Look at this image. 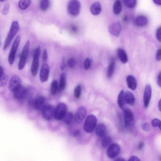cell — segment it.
I'll use <instances>...</instances> for the list:
<instances>
[{
    "label": "cell",
    "instance_id": "obj_29",
    "mask_svg": "<svg viewBox=\"0 0 161 161\" xmlns=\"http://www.w3.org/2000/svg\"><path fill=\"white\" fill-rule=\"evenodd\" d=\"M32 1L30 0L19 1L18 5L19 8L22 10H26L31 5Z\"/></svg>",
    "mask_w": 161,
    "mask_h": 161
},
{
    "label": "cell",
    "instance_id": "obj_53",
    "mask_svg": "<svg viewBox=\"0 0 161 161\" xmlns=\"http://www.w3.org/2000/svg\"><path fill=\"white\" fill-rule=\"evenodd\" d=\"M161 100H160L158 103V108L160 112L161 110Z\"/></svg>",
    "mask_w": 161,
    "mask_h": 161
},
{
    "label": "cell",
    "instance_id": "obj_47",
    "mask_svg": "<svg viewBox=\"0 0 161 161\" xmlns=\"http://www.w3.org/2000/svg\"><path fill=\"white\" fill-rule=\"evenodd\" d=\"M123 21L125 22H127L129 20V17L127 15L124 16L122 18Z\"/></svg>",
    "mask_w": 161,
    "mask_h": 161
},
{
    "label": "cell",
    "instance_id": "obj_44",
    "mask_svg": "<svg viewBox=\"0 0 161 161\" xmlns=\"http://www.w3.org/2000/svg\"><path fill=\"white\" fill-rule=\"evenodd\" d=\"M161 72H160L158 74L157 80V84L160 87L161 86Z\"/></svg>",
    "mask_w": 161,
    "mask_h": 161
},
{
    "label": "cell",
    "instance_id": "obj_25",
    "mask_svg": "<svg viewBox=\"0 0 161 161\" xmlns=\"http://www.w3.org/2000/svg\"><path fill=\"white\" fill-rule=\"evenodd\" d=\"M67 83V76L66 74L63 73L61 74L59 87V92H62L65 89Z\"/></svg>",
    "mask_w": 161,
    "mask_h": 161
},
{
    "label": "cell",
    "instance_id": "obj_42",
    "mask_svg": "<svg viewBox=\"0 0 161 161\" xmlns=\"http://www.w3.org/2000/svg\"><path fill=\"white\" fill-rule=\"evenodd\" d=\"M48 58V55L46 49H44L43 54V59L44 62H46L47 61Z\"/></svg>",
    "mask_w": 161,
    "mask_h": 161
},
{
    "label": "cell",
    "instance_id": "obj_3",
    "mask_svg": "<svg viewBox=\"0 0 161 161\" xmlns=\"http://www.w3.org/2000/svg\"><path fill=\"white\" fill-rule=\"evenodd\" d=\"M40 52V47L39 46L34 52L33 62L31 67L32 75L35 76L38 73L39 66V58Z\"/></svg>",
    "mask_w": 161,
    "mask_h": 161
},
{
    "label": "cell",
    "instance_id": "obj_48",
    "mask_svg": "<svg viewBox=\"0 0 161 161\" xmlns=\"http://www.w3.org/2000/svg\"><path fill=\"white\" fill-rule=\"evenodd\" d=\"M144 146V143L141 142H140L138 146V148L139 150H141L143 148Z\"/></svg>",
    "mask_w": 161,
    "mask_h": 161
},
{
    "label": "cell",
    "instance_id": "obj_24",
    "mask_svg": "<svg viewBox=\"0 0 161 161\" xmlns=\"http://www.w3.org/2000/svg\"><path fill=\"white\" fill-rule=\"evenodd\" d=\"M115 67V62L114 59L110 63L107 71V76L109 79L112 78L113 75Z\"/></svg>",
    "mask_w": 161,
    "mask_h": 161
},
{
    "label": "cell",
    "instance_id": "obj_40",
    "mask_svg": "<svg viewBox=\"0 0 161 161\" xmlns=\"http://www.w3.org/2000/svg\"><path fill=\"white\" fill-rule=\"evenodd\" d=\"M142 128L144 131L146 132L149 131L150 130V126L147 122H145L143 124Z\"/></svg>",
    "mask_w": 161,
    "mask_h": 161
},
{
    "label": "cell",
    "instance_id": "obj_13",
    "mask_svg": "<svg viewBox=\"0 0 161 161\" xmlns=\"http://www.w3.org/2000/svg\"><path fill=\"white\" fill-rule=\"evenodd\" d=\"M86 114V108L83 106L79 107L74 117L75 122L77 124H80L83 120Z\"/></svg>",
    "mask_w": 161,
    "mask_h": 161
},
{
    "label": "cell",
    "instance_id": "obj_18",
    "mask_svg": "<svg viewBox=\"0 0 161 161\" xmlns=\"http://www.w3.org/2000/svg\"><path fill=\"white\" fill-rule=\"evenodd\" d=\"M95 129V133L98 137L102 138L106 135V127L103 124H99Z\"/></svg>",
    "mask_w": 161,
    "mask_h": 161
},
{
    "label": "cell",
    "instance_id": "obj_4",
    "mask_svg": "<svg viewBox=\"0 0 161 161\" xmlns=\"http://www.w3.org/2000/svg\"><path fill=\"white\" fill-rule=\"evenodd\" d=\"M30 46V42L27 41L24 45L22 52L18 64L19 70H22L25 67L29 55Z\"/></svg>",
    "mask_w": 161,
    "mask_h": 161
},
{
    "label": "cell",
    "instance_id": "obj_34",
    "mask_svg": "<svg viewBox=\"0 0 161 161\" xmlns=\"http://www.w3.org/2000/svg\"><path fill=\"white\" fill-rule=\"evenodd\" d=\"M58 90V82L57 80H54L52 83L51 91L52 95H55L57 93Z\"/></svg>",
    "mask_w": 161,
    "mask_h": 161
},
{
    "label": "cell",
    "instance_id": "obj_39",
    "mask_svg": "<svg viewBox=\"0 0 161 161\" xmlns=\"http://www.w3.org/2000/svg\"><path fill=\"white\" fill-rule=\"evenodd\" d=\"M76 64V61L73 58H71L69 60L68 65L69 67L71 68H73L75 67Z\"/></svg>",
    "mask_w": 161,
    "mask_h": 161
},
{
    "label": "cell",
    "instance_id": "obj_36",
    "mask_svg": "<svg viewBox=\"0 0 161 161\" xmlns=\"http://www.w3.org/2000/svg\"><path fill=\"white\" fill-rule=\"evenodd\" d=\"M92 61L89 58H86L85 60L84 63V67L86 70L89 69L91 64Z\"/></svg>",
    "mask_w": 161,
    "mask_h": 161
},
{
    "label": "cell",
    "instance_id": "obj_30",
    "mask_svg": "<svg viewBox=\"0 0 161 161\" xmlns=\"http://www.w3.org/2000/svg\"><path fill=\"white\" fill-rule=\"evenodd\" d=\"M73 115L71 112L66 113L63 118V121L66 125H70L71 124L73 119Z\"/></svg>",
    "mask_w": 161,
    "mask_h": 161
},
{
    "label": "cell",
    "instance_id": "obj_8",
    "mask_svg": "<svg viewBox=\"0 0 161 161\" xmlns=\"http://www.w3.org/2000/svg\"><path fill=\"white\" fill-rule=\"evenodd\" d=\"M124 115L125 127L130 128L133 126L134 124L135 120L132 111L128 109H124Z\"/></svg>",
    "mask_w": 161,
    "mask_h": 161
},
{
    "label": "cell",
    "instance_id": "obj_46",
    "mask_svg": "<svg viewBox=\"0 0 161 161\" xmlns=\"http://www.w3.org/2000/svg\"><path fill=\"white\" fill-rule=\"evenodd\" d=\"M65 67V58L64 57L63 59L62 63L61 66V70H63Z\"/></svg>",
    "mask_w": 161,
    "mask_h": 161
},
{
    "label": "cell",
    "instance_id": "obj_10",
    "mask_svg": "<svg viewBox=\"0 0 161 161\" xmlns=\"http://www.w3.org/2000/svg\"><path fill=\"white\" fill-rule=\"evenodd\" d=\"M22 81L17 75H15L12 77L9 84V89L12 92H14L21 85Z\"/></svg>",
    "mask_w": 161,
    "mask_h": 161
},
{
    "label": "cell",
    "instance_id": "obj_19",
    "mask_svg": "<svg viewBox=\"0 0 161 161\" xmlns=\"http://www.w3.org/2000/svg\"><path fill=\"white\" fill-rule=\"evenodd\" d=\"M125 102L130 105H133L135 102V98L133 94L130 91H127L124 93Z\"/></svg>",
    "mask_w": 161,
    "mask_h": 161
},
{
    "label": "cell",
    "instance_id": "obj_38",
    "mask_svg": "<svg viewBox=\"0 0 161 161\" xmlns=\"http://www.w3.org/2000/svg\"><path fill=\"white\" fill-rule=\"evenodd\" d=\"M10 9V5L9 4H6L2 9V13L4 15H6L8 14Z\"/></svg>",
    "mask_w": 161,
    "mask_h": 161
},
{
    "label": "cell",
    "instance_id": "obj_52",
    "mask_svg": "<svg viewBox=\"0 0 161 161\" xmlns=\"http://www.w3.org/2000/svg\"><path fill=\"white\" fill-rule=\"evenodd\" d=\"M115 161H126L124 159L121 158H119L115 160Z\"/></svg>",
    "mask_w": 161,
    "mask_h": 161
},
{
    "label": "cell",
    "instance_id": "obj_20",
    "mask_svg": "<svg viewBox=\"0 0 161 161\" xmlns=\"http://www.w3.org/2000/svg\"><path fill=\"white\" fill-rule=\"evenodd\" d=\"M118 57L123 64H126L128 62V58L127 54L124 49L121 48H119L117 51Z\"/></svg>",
    "mask_w": 161,
    "mask_h": 161
},
{
    "label": "cell",
    "instance_id": "obj_37",
    "mask_svg": "<svg viewBox=\"0 0 161 161\" xmlns=\"http://www.w3.org/2000/svg\"><path fill=\"white\" fill-rule=\"evenodd\" d=\"M152 125L153 127H158L161 130V121L157 118H155L151 122Z\"/></svg>",
    "mask_w": 161,
    "mask_h": 161
},
{
    "label": "cell",
    "instance_id": "obj_23",
    "mask_svg": "<svg viewBox=\"0 0 161 161\" xmlns=\"http://www.w3.org/2000/svg\"><path fill=\"white\" fill-rule=\"evenodd\" d=\"M45 100V98L43 96H40L37 98L34 103V109L36 110L40 109L44 104Z\"/></svg>",
    "mask_w": 161,
    "mask_h": 161
},
{
    "label": "cell",
    "instance_id": "obj_28",
    "mask_svg": "<svg viewBox=\"0 0 161 161\" xmlns=\"http://www.w3.org/2000/svg\"><path fill=\"white\" fill-rule=\"evenodd\" d=\"M112 141V138L110 136L105 135L102 138L101 142L102 146L103 148H106L110 145Z\"/></svg>",
    "mask_w": 161,
    "mask_h": 161
},
{
    "label": "cell",
    "instance_id": "obj_14",
    "mask_svg": "<svg viewBox=\"0 0 161 161\" xmlns=\"http://www.w3.org/2000/svg\"><path fill=\"white\" fill-rule=\"evenodd\" d=\"M121 25L119 22H115L111 24L109 28L110 33L116 36H118L121 31Z\"/></svg>",
    "mask_w": 161,
    "mask_h": 161
},
{
    "label": "cell",
    "instance_id": "obj_26",
    "mask_svg": "<svg viewBox=\"0 0 161 161\" xmlns=\"http://www.w3.org/2000/svg\"><path fill=\"white\" fill-rule=\"evenodd\" d=\"M117 103L121 109H125L124 91L123 90H121L118 94L117 98Z\"/></svg>",
    "mask_w": 161,
    "mask_h": 161
},
{
    "label": "cell",
    "instance_id": "obj_33",
    "mask_svg": "<svg viewBox=\"0 0 161 161\" xmlns=\"http://www.w3.org/2000/svg\"><path fill=\"white\" fill-rule=\"evenodd\" d=\"M123 2L127 7L131 9L134 8L137 3V1L135 0H125Z\"/></svg>",
    "mask_w": 161,
    "mask_h": 161
},
{
    "label": "cell",
    "instance_id": "obj_11",
    "mask_svg": "<svg viewBox=\"0 0 161 161\" xmlns=\"http://www.w3.org/2000/svg\"><path fill=\"white\" fill-rule=\"evenodd\" d=\"M55 111L54 107L53 106L51 105H46L43 110V117L46 120H51L54 115Z\"/></svg>",
    "mask_w": 161,
    "mask_h": 161
},
{
    "label": "cell",
    "instance_id": "obj_31",
    "mask_svg": "<svg viewBox=\"0 0 161 161\" xmlns=\"http://www.w3.org/2000/svg\"><path fill=\"white\" fill-rule=\"evenodd\" d=\"M40 8L42 10L46 11L50 6V2L48 0H42L40 1Z\"/></svg>",
    "mask_w": 161,
    "mask_h": 161
},
{
    "label": "cell",
    "instance_id": "obj_22",
    "mask_svg": "<svg viewBox=\"0 0 161 161\" xmlns=\"http://www.w3.org/2000/svg\"><path fill=\"white\" fill-rule=\"evenodd\" d=\"M128 87L132 90H135L137 88V82L135 77L132 75L128 76L127 78Z\"/></svg>",
    "mask_w": 161,
    "mask_h": 161
},
{
    "label": "cell",
    "instance_id": "obj_50",
    "mask_svg": "<svg viewBox=\"0 0 161 161\" xmlns=\"http://www.w3.org/2000/svg\"><path fill=\"white\" fill-rule=\"evenodd\" d=\"M153 2L158 5H161V1L160 0H155V1H154Z\"/></svg>",
    "mask_w": 161,
    "mask_h": 161
},
{
    "label": "cell",
    "instance_id": "obj_43",
    "mask_svg": "<svg viewBox=\"0 0 161 161\" xmlns=\"http://www.w3.org/2000/svg\"><path fill=\"white\" fill-rule=\"evenodd\" d=\"M161 49H159L157 51L156 54V58L157 60L160 61L161 59Z\"/></svg>",
    "mask_w": 161,
    "mask_h": 161
},
{
    "label": "cell",
    "instance_id": "obj_27",
    "mask_svg": "<svg viewBox=\"0 0 161 161\" xmlns=\"http://www.w3.org/2000/svg\"><path fill=\"white\" fill-rule=\"evenodd\" d=\"M122 5L121 1L118 0L114 2L113 7L114 13L116 15L119 14L121 12Z\"/></svg>",
    "mask_w": 161,
    "mask_h": 161
},
{
    "label": "cell",
    "instance_id": "obj_41",
    "mask_svg": "<svg viewBox=\"0 0 161 161\" xmlns=\"http://www.w3.org/2000/svg\"><path fill=\"white\" fill-rule=\"evenodd\" d=\"M161 28L160 27L158 28L157 30L156 36L157 40L161 42Z\"/></svg>",
    "mask_w": 161,
    "mask_h": 161
},
{
    "label": "cell",
    "instance_id": "obj_2",
    "mask_svg": "<svg viewBox=\"0 0 161 161\" xmlns=\"http://www.w3.org/2000/svg\"><path fill=\"white\" fill-rule=\"evenodd\" d=\"M97 122V119L94 115H90L88 116L84 124V131L87 133H92L95 129Z\"/></svg>",
    "mask_w": 161,
    "mask_h": 161
},
{
    "label": "cell",
    "instance_id": "obj_32",
    "mask_svg": "<svg viewBox=\"0 0 161 161\" xmlns=\"http://www.w3.org/2000/svg\"><path fill=\"white\" fill-rule=\"evenodd\" d=\"M9 77L4 73L0 77V87H4L7 84Z\"/></svg>",
    "mask_w": 161,
    "mask_h": 161
},
{
    "label": "cell",
    "instance_id": "obj_49",
    "mask_svg": "<svg viewBox=\"0 0 161 161\" xmlns=\"http://www.w3.org/2000/svg\"><path fill=\"white\" fill-rule=\"evenodd\" d=\"M4 71L3 68L0 66V77H1L4 74Z\"/></svg>",
    "mask_w": 161,
    "mask_h": 161
},
{
    "label": "cell",
    "instance_id": "obj_1",
    "mask_svg": "<svg viewBox=\"0 0 161 161\" xmlns=\"http://www.w3.org/2000/svg\"><path fill=\"white\" fill-rule=\"evenodd\" d=\"M20 27L17 21L12 23L11 27L5 40L3 47V50L5 51L9 47L12 40L19 31Z\"/></svg>",
    "mask_w": 161,
    "mask_h": 161
},
{
    "label": "cell",
    "instance_id": "obj_54",
    "mask_svg": "<svg viewBox=\"0 0 161 161\" xmlns=\"http://www.w3.org/2000/svg\"><path fill=\"white\" fill-rule=\"evenodd\" d=\"M0 45H1V42H0Z\"/></svg>",
    "mask_w": 161,
    "mask_h": 161
},
{
    "label": "cell",
    "instance_id": "obj_35",
    "mask_svg": "<svg viewBox=\"0 0 161 161\" xmlns=\"http://www.w3.org/2000/svg\"><path fill=\"white\" fill-rule=\"evenodd\" d=\"M81 93V86L80 85H78L74 90V96L76 98H79L80 96Z\"/></svg>",
    "mask_w": 161,
    "mask_h": 161
},
{
    "label": "cell",
    "instance_id": "obj_15",
    "mask_svg": "<svg viewBox=\"0 0 161 161\" xmlns=\"http://www.w3.org/2000/svg\"><path fill=\"white\" fill-rule=\"evenodd\" d=\"M28 92V90L24 86L21 85L13 92L14 97L17 100H22L26 96Z\"/></svg>",
    "mask_w": 161,
    "mask_h": 161
},
{
    "label": "cell",
    "instance_id": "obj_9",
    "mask_svg": "<svg viewBox=\"0 0 161 161\" xmlns=\"http://www.w3.org/2000/svg\"><path fill=\"white\" fill-rule=\"evenodd\" d=\"M67 106L63 103H60L57 106L55 111L54 116L57 120H60L63 118L67 112Z\"/></svg>",
    "mask_w": 161,
    "mask_h": 161
},
{
    "label": "cell",
    "instance_id": "obj_51",
    "mask_svg": "<svg viewBox=\"0 0 161 161\" xmlns=\"http://www.w3.org/2000/svg\"><path fill=\"white\" fill-rule=\"evenodd\" d=\"M71 30L74 32H76L77 31V28L75 26H73L71 28Z\"/></svg>",
    "mask_w": 161,
    "mask_h": 161
},
{
    "label": "cell",
    "instance_id": "obj_16",
    "mask_svg": "<svg viewBox=\"0 0 161 161\" xmlns=\"http://www.w3.org/2000/svg\"><path fill=\"white\" fill-rule=\"evenodd\" d=\"M49 74V68L48 65L46 63L43 64L40 73V79L42 82H45L48 80Z\"/></svg>",
    "mask_w": 161,
    "mask_h": 161
},
{
    "label": "cell",
    "instance_id": "obj_6",
    "mask_svg": "<svg viewBox=\"0 0 161 161\" xmlns=\"http://www.w3.org/2000/svg\"><path fill=\"white\" fill-rule=\"evenodd\" d=\"M21 39V36L19 35L17 36L12 45L8 57V61L10 65H13L14 62L16 53L20 43Z\"/></svg>",
    "mask_w": 161,
    "mask_h": 161
},
{
    "label": "cell",
    "instance_id": "obj_12",
    "mask_svg": "<svg viewBox=\"0 0 161 161\" xmlns=\"http://www.w3.org/2000/svg\"><path fill=\"white\" fill-rule=\"evenodd\" d=\"M152 94V89L151 86L148 84L145 88L143 97L144 106L146 108L150 104Z\"/></svg>",
    "mask_w": 161,
    "mask_h": 161
},
{
    "label": "cell",
    "instance_id": "obj_17",
    "mask_svg": "<svg viewBox=\"0 0 161 161\" xmlns=\"http://www.w3.org/2000/svg\"><path fill=\"white\" fill-rule=\"evenodd\" d=\"M148 19L145 16L141 15L136 17L134 21L136 26L143 27L146 26L148 23Z\"/></svg>",
    "mask_w": 161,
    "mask_h": 161
},
{
    "label": "cell",
    "instance_id": "obj_5",
    "mask_svg": "<svg viewBox=\"0 0 161 161\" xmlns=\"http://www.w3.org/2000/svg\"><path fill=\"white\" fill-rule=\"evenodd\" d=\"M81 8L80 2L77 0H72L70 1L67 6L69 13L72 16L75 17L80 13Z\"/></svg>",
    "mask_w": 161,
    "mask_h": 161
},
{
    "label": "cell",
    "instance_id": "obj_45",
    "mask_svg": "<svg viewBox=\"0 0 161 161\" xmlns=\"http://www.w3.org/2000/svg\"><path fill=\"white\" fill-rule=\"evenodd\" d=\"M128 161H140L139 158L137 156H132Z\"/></svg>",
    "mask_w": 161,
    "mask_h": 161
},
{
    "label": "cell",
    "instance_id": "obj_21",
    "mask_svg": "<svg viewBox=\"0 0 161 161\" xmlns=\"http://www.w3.org/2000/svg\"><path fill=\"white\" fill-rule=\"evenodd\" d=\"M91 13L94 15L100 14L101 12L102 8L101 4L99 2H96L93 3L90 7Z\"/></svg>",
    "mask_w": 161,
    "mask_h": 161
},
{
    "label": "cell",
    "instance_id": "obj_7",
    "mask_svg": "<svg viewBox=\"0 0 161 161\" xmlns=\"http://www.w3.org/2000/svg\"><path fill=\"white\" fill-rule=\"evenodd\" d=\"M121 149L120 146L117 144H110L107 151L108 157L110 159L115 158L119 154Z\"/></svg>",
    "mask_w": 161,
    "mask_h": 161
}]
</instances>
